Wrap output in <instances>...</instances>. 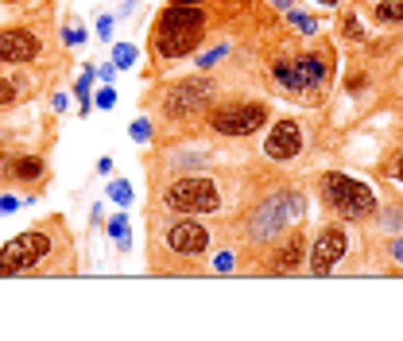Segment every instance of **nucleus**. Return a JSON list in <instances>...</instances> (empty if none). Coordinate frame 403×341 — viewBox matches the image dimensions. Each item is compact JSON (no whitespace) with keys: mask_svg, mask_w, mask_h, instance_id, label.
<instances>
[{"mask_svg":"<svg viewBox=\"0 0 403 341\" xmlns=\"http://www.w3.org/2000/svg\"><path fill=\"white\" fill-rule=\"evenodd\" d=\"M287 20L295 24V28L303 31V35H318V20H310V16H303V12H299V8H291V12H287Z\"/></svg>","mask_w":403,"mask_h":341,"instance_id":"nucleus-19","label":"nucleus"},{"mask_svg":"<svg viewBox=\"0 0 403 341\" xmlns=\"http://www.w3.org/2000/svg\"><path fill=\"white\" fill-rule=\"evenodd\" d=\"M109 237L117 241V248H120V252H128V248H132V237H128V214L109 217Z\"/></svg>","mask_w":403,"mask_h":341,"instance_id":"nucleus-15","label":"nucleus"},{"mask_svg":"<svg viewBox=\"0 0 403 341\" xmlns=\"http://www.w3.org/2000/svg\"><path fill=\"white\" fill-rule=\"evenodd\" d=\"M43 35L39 28L31 24H12V28H0V62L4 66H31V62L43 59Z\"/></svg>","mask_w":403,"mask_h":341,"instance_id":"nucleus-10","label":"nucleus"},{"mask_svg":"<svg viewBox=\"0 0 403 341\" xmlns=\"http://www.w3.org/2000/svg\"><path fill=\"white\" fill-rule=\"evenodd\" d=\"M136 59H140V50L132 47V43H117V47H113V66H117V70L136 66Z\"/></svg>","mask_w":403,"mask_h":341,"instance_id":"nucleus-17","label":"nucleus"},{"mask_svg":"<svg viewBox=\"0 0 403 341\" xmlns=\"http://www.w3.org/2000/svg\"><path fill=\"white\" fill-rule=\"evenodd\" d=\"M315 4H322V8H334L337 0H315Z\"/></svg>","mask_w":403,"mask_h":341,"instance_id":"nucleus-30","label":"nucleus"},{"mask_svg":"<svg viewBox=\"0 0 403 341\" xmlns=\"http://www.w3.org/2000/svg\"><path fill=\"white\" fill-rule=\"evenodd\" d=\"M303 256H306V237H303V229H291L279 248L264 252V260L252 264V272H264V275H299V272H303Z\"/></svg>","mask_w":403,"mask_h":341,"instance_id":"nucleus-12","label":"nucleus"},{"mask_svg":"<svg viewBox=\"0 0 403 341\" xmlns=\"http://www.w3.org/2000/svg\"><path fill=\"white\" fill-rule=\"evenodd\" d=\"M74 252V241H70L62 217H47L35 229H24L12 241L0 244V279L8 275H59L70 272L62 256Z\"/></svg>","mask_w":403,"mask_h":341,"instance_id":"nucleus-2","label":"nucleus"},{"mask_svg":"<svg viewBox=\"0 0 403 341\" xmlns=\"http://www.w3.org/2000/svg\"><path fill=\"white\" fill-rule=\"evenodd\" d=\"M156 210H167V214H198V217H214L229 205V190L221 175H209V171H187V175H175L167 183H159L156 190Z\"/></svg>","mask_w":403,"mask_h":341,"instance_id":"nucleus-5","label":"nucleus"},{"mask_svg":"<svg viewBox=\"0 0 403 341\" xmlns=\"http://www.w3.org/2000/svg\"><path fill=\"white\" fill-rule=\"evenodd\" d=\"M132 8H136V0H124V8H120V12H124V16H132Z\"/></svg>","mask_w":403,"mask_h":341,"instance_id":"nucleus-29","label":"nucleus"},{"mask_svg":"<svg viewBox=\"0 0 403 341\" xmlns=\"http://www.w3.org/2000/svg\"><path fill=\"white\" fill-rule=\"evenodd\" d=\"M392 256H395V260L403 264V241H395V244H392Z\"/></svg>","mask_w":403,"mask_h":341,"instance_id":"nucleus-28","label":"nucleus"},{"mask_svg":"<svg viewBox=\"0 0 403 341\" xmlns=\"http://www.w3.org/2000/svg\"><path fill=\"white\" fill-rule=\"evenodd\" d=\"M318 194H322L326 210H334L345 221H364V217L376 214V194L373 186L361 183L353 175H341V171H326L318 175Z\"/></svg>","mask_w":403,"mask_h":341,"instance_id":"nucleus-9","label":"nucleus"},{"mask_svg":"<svg viewBox=\"0 0 403 341\" xmlns=\"http://www.w3.org/2000/svg\"><path fill=\"white\" fill-rule=\"evenodd\" d=\"M97 78L105 82V86H113V78H117V66L109 62V66H97Z\"/></svg>","mask_w":403,"mask_h":341,"instance_id":"nucleus-26","label":"nucleus"},{"mask_svg":"<svg viewBox=\"0 0 403 341\" xmlns=\"http://www.w3.org/2000/svg\"><path fill=\"white\" fill-rule=\"evenodd\" d=\"M97 35H101V39H113V16H97Z\"/></svg>","mask_w":403,"mask_h":341,"instance_id":"nucleus-25","label":"nucleus"},{"mask_svg":"<svg viewBox=\"0 0 403 341\" xmlns=\"http://www.w3.org/2000/svg\"><path fill=\"white\" fill-rule=\"evenodd\" d=\"M217 229L198 214H167L151 205L148 214V256L156 275H202L214 252Z\"/></svg>","mask_w":403,"mask_h":341,"instance_id":"nucleus-1","label":"nucleus"},{"mask_svg":"<svg viewBox=\"0 0 403 341\" xmlns=\"http://www.w3.org/2000/svg\"><path fill=\"white\" fill-rule=\"evenodd\" d=\"M20 198H16V194H0V214H16V210H20Z\"/></svg>","mask_w":403,"mask_h":341,"instance_id":"nucleus-24","label":"nucleus"},{"mask_svg":"<svg viewBox=\"0 0 403 341\" xmlns=\"http://www.w3.org/2000/svg\"><path fill=\"white\" fill-rule=\"evenodd\" d=\"M349 252V233H345L341 225H322L315 237V244H310V264H306V272L310 275H330L337 272V264H341V256Z\"/></svg>","mask_w":403,"mask_h":341,"instance_id":"nucleus-11","label":"nucleus"},{"mask_svg":"<svg viewBox=\"0 0 403 341\" xmlns=\"http://www.w3.org/2000/svg\"><path fill=\"white\" fill-rule=\"evenodd\" d=\"M209 24H214L209 0H171L167 8L156 16L151 35H148L151 70L194 55V50L209 39Z\"/></svg>","mask_w":403,"mask_h":341,"instance_id":"nucleus-3","label":"nucleus"},{"mask_svg":"<svg viewBox=\"0 0 403 341\" xmlns=\"http://www.w3.org/2000/svg\"><path fill=\"white\" fill-rule=\"evenodd\" d=\"M306 214V202L295 186H279V190H268V194H256L252 202L236 214L233 233L245 241V252H264L279 237H287L291 229H299Z\"/></svg>","mask_w":403,"mask_h":341,"instance_id":"nucleus-4","label":"nucleus"},{"mask_svg":"<svg viewBox=\"0 0 403 341\" xmlns=\"http://www.w3.org/2000/svg\"><path fill=\"white\" fill-rule=\"evenodd\" d=\"M268 117H272V109L264 98H217L202 117V125L225 140H248L268 125Z\"/></svg>","mask_w":403,"mask_h":341,"instance_id":"nucleus-8","label":"nucleus"},{"mask_svg":"<svg viewBox=\"0 0 403 341\" xmlns=\"http://www.w3.org/2000/svg\"><path fill=\"white\" fill-rule=\"evenodd\" d=\"M272 78L291 93V101L318 105L330 89L334 66H330V50H303V55H276L272 59Z\"/></svg>","mask_w":403,"mask_h":341,"instance_id":"nucleus-7","label":"nucleus"},{"mask_svg":"<svg viewBox=\"0 0 403 341\" xmlns=\"http://www.w3.org/2000/svg\"><path fill=\"white\" fill-rule=\"evenodd\" d=\"M341 35H345V39H364V28H361V20H357L353 12L341 16Z\"/></svg>","mask_w":403,"mask_h":341,"instance_id":"nucleus-21","label":"nucleus"},{"mask_svg":"<svg viewBox=\"0 0 403 341\" xmlns=\"http://www.w3.org/2000/svg\"><path fill=\"white\" fill-rule=\"evenodd\" d=\"M295 4H299V0H272V8H276V12H291Z\"/></svg>","mask_w":403,"mask_h":341,"instance_id":"nucleus-27","label":"nucleus"},{"mask_svg":"<svg viewBox=\"0 0 403 341\" xmlns=\"http://www.w3.org/2000/svg\"><path fill=\"white\" fill-rule=\"evenodd\" d=\"M128 136L136 140V144H148V140H151V120L136 117V120H132V125H128Z\"/></svg>","mask_w":403,"mask_h":341,"instance_id":"nucleus-20","label":"nucleus"},{"mask_svg":"<svg viewBox=\"0 0 403 341\" xmlns=\"http://www.w3.org/2000/svg\"><path fill=\"white\" fill-rule=\"evenodd\" d=\"M93 101H97L101 109H113V105H117V89H113V86L97 89V98H93Z\"/></svg>","mask_w":403,"mask_h":341,"instance_id":"nucleus-23","label":"nucleus"},{"mask_svg":"<svg viewBox=\"0 0 403 341\" xmlns=\"http://www.w3.org/2000/svg\"><path fill=\"white\" fill-rule=\"evenodd\" d=\"M303 151V125L299 120H276L264 136V159L272 163H291Z\"/></svg>","mask_w":403,"mask_h":341,"instance_id":"nucleus-13","label":"nucleus"},{"mask_svg":"<svg viewBox=\"0 0 403 341\" xmlns=\"http://www.w3.org/2000/svg\"><path fill=\"white\" fill-rule=\"evenodd\" d=\"M109 198L117 205H132V183H128V178H113V183H109Z\"/></svg>","mask_w":403,"mask_h":341,"instance_id":"nucleus-18","label":"nucleus"},{"mask_svg":"<svg viewBox=\"0 0 403 341\" xmlns=\"http://www.w3.org/2000/svg\"><path fill=\"white\" fill-rule=\"evenodd\" d=\"M376 20L380 24H403V0H380V4H376Z\"/></svg>","mask_w":403,"mask_h":341,"instance_id":"nucleus-16","label":"nucleus"},{"mask_svg":"<svg viewBox=\"0 0 403 341\" xmlns=\"http://www.w3.org/2000/svg\"><path fill=\"white\" fill-rule=\"evenodd\" d=\"M24 66H16V70H0V109H8V105H16V101H24V74H20Z\"/></svg>","mask_w":403,"mask_h":341,"instance_id":"nucleus-14","label":"nucleus"},{"mask_svg":"<svg viewBox=\"0 0 403 341\" xmlns=\"http://www.w3.org/2000/svg\"><path fill=\"white\" fill-rule=\"evenodd\" d=\"M384 175H388V178H400V183H403V151H395L392 163H384Z\"/></svg>","mask_w":403,"mask_h":341,"instance_id":"nucleus-22","label":"nucleus"},{"mask_svg":"<svg viewBox=\"0 0 403 341\" xmlns=\"http://www.w3.org/2000/svg\"><path fill=\"white\" fill-rule=\"evenodd\" d=\"M221 98V89H217L214 78H202V74H194V78H178V82H167L163 89H156L148 98V109L151 113H159V120L163 125H198V120L209 113V105Z\"/></svg>","mask_w":403,"mask_h":341,"instance_id":"nucleus-6","label":"nucleus"}]
</instances>
